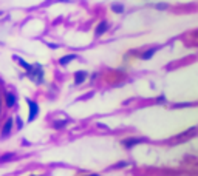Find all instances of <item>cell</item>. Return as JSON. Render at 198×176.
<instances>
[{
  "mask_svg": "<svg viewBox=\"0 0 198 176\" xmlns=\"http://www.w3.org/2000/svg\"><path fill=\"white\" fill-rule=\"evenodd\" d=\"M28 105H30V116H28V120L31 122V120H34V118L39 114V107L36 102H33V100L28 99Z\"/></svg>",
  "mask_w": 198,
  "mask_h": 176,
  "instance_id": "6da1fadb",
  "label": "cell"
},
{
  "mask_svg": "<svg viewBox=\"0 0 198 176\" xmlns=\"http://www.w3.org/2000/svg\"><path fill=\"white\" fill-rule=\"evenodd\" d=\"M146 139H136V138H130V139H124L122 141V144H124V147L125 148H132V147H135V145H138V144H141V142H144Z\"/></svg>",
  "mask_w": 198,
  "mask_h": 176,
  "instance_id": "7a4b0ae2",
  "label": "cell"
},
{
  "mask_svg": "<svg viewBox=\"0 0 198 176\" xmlns=\"http://www.w3.org/2000/svg\"><path fill=\"white\" fill-rule=\"evenodd\" d=\"M85 79H87V71H76V74H74V84L81 85Z\"/></svg>",
  "mask_w": 198,
  "mask_h": 176,
  "instance_id": "3957f363",
  "label": "cell"
},
{
  "mask_svg": "<svg viewBox=\"0 0 198 176\" xmlns=\"http://www.w3.org/2000/svg\"><path fill=\"white\" fill-rule=\"evenodd\" d=\"M107 30H108V23L104 20V22H101V23L98 25V28H96V36H98V37H99V36H102Z\"/></svg>",
  "mask_w": 198,
  "mask_h": 176,
  "instance_id": "277c9868",
  "label": "cell"
},
{
  "mask_svg": "<svg viewBox=\"0 0 198 176\" xmlns=\"http://www.w3.org/2000/svg\"><path fill=\"white\" fill-rule=\"evenodd\" d=\"M12 122H14V119H12V118H9V119L6 120V122H5V125H3V136H8V134L11 133Z\"/></svg>",
  "mask_w": 198,
  "mask_h": 176,
  "instance_id": "5b68a950",
  "label": "cell"
},
{
  "mask_svg": "<svg viewBox=\"0 0 198 176\" xmlns=\"http://www.w3.org/2000/svg\"><path fill=\"white\" fill-rule=\"evenodd\" d=\"M14 57H16V60H17V62H19V63L22 65L25 70H26V73H31V71H33V68H34L33 65H30L28 62H25V60H23L22 57H19V56H14Z\"/></svg>",
  "mask_w": 198,
  "mask_h": 176,
  "instance_id": "8992f818",
  "label": "cell"
},
{
  "mask_svg": "<svg viewBox=\"0 0 198 176\" xmlns=\"http://www.w3.org/2000/svg\"><path fill=\"white\" fill-rule=\"evenodd\" d=\"M76 57H78L76 54H68V56H65V57H62V59L59 60V63L62 65V66H65V65H68V63L71 62V60H74Z\"/></svg>",
  "mask_w": 198,
  "mask_h": 176,
  "instance_id": "52a82bcc",
  "label": "cell"
},
{
  "mask_svg": "<svg viewBox=\"0 0 198 176\" xmlns=\"http://www.w3.org/2000/svg\"><path fill=\"white\" fill-rule=\"evenodd\" d=\"M6 105L8 107H14L16 105V94L6 93Z\"/></svg>",
  "mask_w": 198,
  "mask_h": 176,
  "instance_id": "ba28073f",
  "label": "cell"
},
{
  "mask_svg": "<svg viewBox=\"0 0 198 176\" xmlns=\"http://www.w3.org/2000/svg\"><path fill=\"white\" fill-rule=\"evenodd\" d=\"M124 5H121V3H113L112 5V11L113 12H116V14H122V12H124Z\"/></svg>",
  "mask_w": 198,
  "mask_h": 176,
  "instance_id": "9c48e42d",
  "label": "cell"
},
{
  "mask_svg": "<svg viewBox=\"0 0 198 176\" xmlns=\"http://www.w3.org/2000/svg\"><path fill=\"white\" fill-rule=\"evenodd\" d=\"M156 53V48H152V50H149V51H146L144 54H142V59L144 60H149V59H152V56Z\"/></svg>",
  "mask_w": 198,
  "mask_h": 176,
  "instance_id": "30bf717a",
  "label": "cell"
},
{
  "mask_svg": "<svg viewBox=\"0 0 198 176\" xmlns=\"http://www.w3.org/2000/svg\"><path fill=\"white\" fill-rule=\"evenodd\" d=\"M67 124V120H57V122H54V128H64Z\"/></svg>",
  "mask_w": 198,
  "mask_h": 176,
  "instance_id": "8fae6325",
  "label": "cell"
},
{
  "mask_svg": "<svg viewBox=\"0 0 198 176\" xmlns=\"http://www.w3.org/2000/svg\"><path fill=\"white\" fill-rule=\"evenodd\" d=\"M12 158H14V154H5L3 158H0V162H8V161H11Z\"/></svg>",
  "mask_w": 198,
  "mask_h": 176,
  "instance_id": "7c38bea8",
  "label": "cell"
},
{
  "mask_svg": "<svg viewBox=\"0 0 198 176\" xmlns=\"http://www.w3.org/2000/svg\"><path fill=\"white\" fill-rule=\"evenodd\" d=\"M167 8V3H158L156 5V9H166Z\"/></svg>",
  "mask_w": 198,
  "mask_h": 176,
  "instance_id": "4fadbf2b",
  "label": "cell"
},
{
  "mask_svg": "<svg viewBox=\"0 0 198 176\" xmlns=\"http://www.w3.org/2000/svg\"><path fill=\"white\" fill-rule=\"evenodd\" d=\"M17 125H19V128L22 127V120H20V118H17Z\"/></svg>",
  "mask_w": 198,
  "mask_h": 176,
  "instance_id": "5bb4252c",
  "label": "cell"
},
{
  "mask_svg": "<svg viewBox=\"0 0 198 176\" xmlns=\"http://www.w3.org/2000/svg\"><path fill=\"white\" fill-rule=\"evenodd\" d=\"M0 16H2V11H0Z\"/></svg>",
  "mask_w": 198,
  "mask_h": 176,
  "instance_id": "9a60e30c",
  "label": "cell"
}]
</instances>
